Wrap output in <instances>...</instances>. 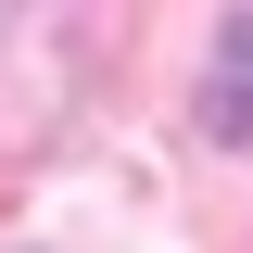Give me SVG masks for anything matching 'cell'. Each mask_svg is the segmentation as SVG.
Here are the masks:
<instances>
[{
	"instance_id": "cell-1",
	"label": "cell",
	"mask_w": 253,
	"mask_h": 253,
	"mask_svg": "<svg viewBox=\"0 0 253 253\" xmlns=\"http://www.w3.org/2000/svg\"><path fill=\"white\" fill-rule=\"evenodd\" d=\"M215 63H228V89L203 101V114H215V139H241V126H253V13L215 26Z\"/></svg>"
}]
</instances>
